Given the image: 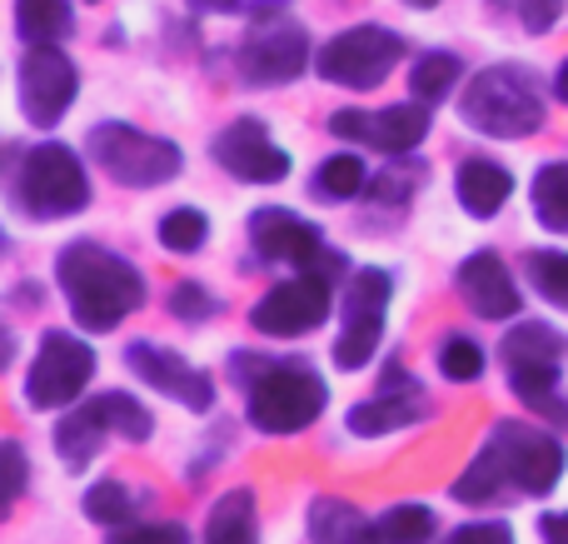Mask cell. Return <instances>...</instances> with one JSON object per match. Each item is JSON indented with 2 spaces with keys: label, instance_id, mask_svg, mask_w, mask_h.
Returning a JSON list of instances; mask_svg holds the SVG:
<instances>
[{
  "label": "cell",
  "instance_id": "obj_18",
  "mask_svg": "<svg viewBox=\"0 0 568 544\" xmlns=\"http://www.w3.org/2000/svg\"><path fill=\"white\" fill-rule=\"evenodd\" d=\"M514 190V175L499 165V160H464L459 175H454V195H459V205L469 210V215H494V210L509 200Z\"/></svg>",
  "mask_w": 568,
  "mask_h": 544
},
{
  "label": "cell",
  "instance_id": "obj_17",
  "mask_svg": "<svg viewBox=\"0 0 568 544\" xmlns=\"http://www.w3.org/2000/svg\"><path fill=\"white\" fill-rule=\"evenodd\" d=\"M459 295L479 320H509L519 310V285L494 250H479L459 265Z\"/></svg>",
  "mask_w": 568,
  "mask_h": 544
},
{
  "label": "cell",
  "instance_id": "obj_8",
  "mask_svg": "<svg viewBox=\"0 0 568 544\" xmlns=\"http://www.w3.org/2000/svg\"><path fill=\"white\" fill-rule=\"evenodd\" d=\"M90 375H95V350H90L85 340L65 335V330H50V335L40 340L36 360H30L26 400L36 410H60V405H70V400H80Z\"/></svg>",
  "mask_w": 568,
  "mask_h": 544
},
{
  "label": "cell",
  "instance_id": "obj_4",
  "mask_svg": "<svg viewBox=\"0 0 568 544\" xmlns=\"http://www.w3.org/2000/svg\"><path fill=\"white\" fill-rule=\"evenodd\" d=\"M10 195H16V205L26 210L30 220H65L90 205V180H85V165H80L75 150L45 140V145L26 150Z\"/></svg>",
  "mask_w": 568,
  "mask_h": 544
},
{
  "label": "cell",
  "instance_id": "obj_7",
  "mask_svg": "<svg viewBox=\"0 0 568 544\" xmlns=\"http://www.w3.org/2000/svg\"><path fill=\"white\" fill-rule=\"evenodd\" d=\"M404 56V40L394 30H379V26H354V30H339L329 46H320L314 66H320L324 80L334 85H349V90H374Z\"/></svg>",
  "mask_w": 568,
  "mask_h": 544
},
{
  "label": "cell",
  "instance_id": "obj_13",
  "mask_svg": "<svg viewBox=\"0 0 568 544\" xmlns=\"http://www.w3.org/2000/svg\"><path fill=\"white\" fill-rule=\"evenodd\" d=\"M329 305H334L329 280L300 275V280H284V285L270 290V295L250 310V320H255L260 335H304V330H314V325L329 320Z\"/></svg>",
  "mask_w": 568,
  "mask_h": 544
},
{
  "label": "cell",
  "instance_id": "obj_29",
  "mask_svg": "<svg viewBox=\"0 0 568 544\" xmlns=\"http://www.w3.org/2000/svg\"><path fill=\"white\" fill-rule=\"evenodd\" d=\"M100 405V415H105V425L115 430L120 440H150V430H155V420H150V410L140 405L135 395H120V390H110V395H100L95 400Z\"/></svg>",
  "mask_w": 568,
  "mask_h": 544
},
{
  "label": "cell",
  "instance_id": "obj_3",
  "mask_svg": "<svg viewBox=\"0 0 568 544\" xmlns=\"http://www.w3.org/2000/svg\"><path fill=\"white\" fill-rule=\"evenodd\" d=\"M459 115H464V125H474L479 135L524 140L544 125L539 80L519 66H494L469 80V90L459 95Z\"/></svg>",
  "mask_w": 568,
  "mask_h": 544
},
{
  "label": "cell",
  "instance_id": "obj_41",
  "mask_svg": "<svg viewBox=\"0 0 568 544\" xmlns=\"http://www.w3.org/2000/svg\"><path fill=\"white\" fill-rule=\"evenodd\" d=\"M554 85H559V100H568V60H564V70H559V80H554Z\"/></svg>",
  "mask_w": 568,
  "mask_h": 544
},
{
  "label": "cell",
  "instance_id": "obj_22",
  "mask_svg": "<svg viewBox=\"0 0 568 544\" xmlns=\"http://www.w3.org/2000/svg\"><path fill=\"white\" fill-rule=\"evenodd\" d=\"M16 30L30 46H55L70 36V6L65 0H16Z\"/></svg>",
  "mask_w": 568,
  "mask_h": 544
},
{
  "label": "cell",
  "instance_id": "obj_21",
  "mask_svg": "<svg viewBox=\"0 0 568 544\" xmlns=\"http://www.w3.org/2000/svg\"><path fill=\"white\" fill-rule=\"evenodd\" d=\"M105 430H110V425H105V415H100V405L90 400V405L70 410V415L55 425V450L65 455V465H85V460L100 450Z\"/></svg>",
  "mask_w": 568,
  "mask_h": 544
},
{
  "label": "cell",
  "instance_id": "obj_37",
  "mask_svg": "<svg viewBox=\"0 0 568 544\" xmlns=\"http://www.w3.org/2000/svg\"><path fill=\"white\" fill-rule=\"evenodd\" d=\"M170 310H175L180 320H210L215 315V300H210L200 285H180L175 295H170Z\"/></svg>",
  "mask_w": 568,
  "mask_h": 544
},
{
  "label": "cell",
  "instance_id": "obj_35",
  "mask_svg": "<svg viewBox=\"0 0 568 544\" xmlns=\"http://www.w3.org/2000/svg\"><path fill=\"white\" fill-rule=\"evenodd\" d=\"M110 544H190L185 525H135V530H115Z\"/></svg>",
  "mask_w": 568,
  "mask_h": 544
},
{
  "label": "cell",
  "instance_id": "obj_39",
  "mask_svg": "<svg viewBox=\"0 0 568 544\" xmlns=\"http://www.w3.org/2000/svg\"><path fill=\"white\" fill-rule=\"evenodd\" d=\"M539 535H544V544H568V510H564V515H544L539 520Z\"/></svg>",
  "mask_w": 568,
  "mask_h": 544
},
{
  "label": "cell",
  "instance_id": "obj_2",
  "mask_svg": "<svg viewBox=\"0 0 568 544\" xmlns=\"http://www.w3.org/2000/svg\"><path fill=\"white\" fill-rule=\"evenodd\" d=\"M55 280H60V290H65L70 315H75L80 330H90V335H105V330H115L120 320L145 305V280H140V270L130 265V260L110 255L105 245H90V240L60 250Z\"/></svg>",
  "mask_w": 568,
  "mask_h": 544
},
{
  "label": "cell",
  "instance_id": "obj_26",
  "mask_svg": "<svg viewBox=\"0 0 568 544\" xmlns=\"http://www.w3.org/2000/svg\"><path fill=\"white\" fill-rule=\"evenodd\" d=\"M379 544H429L434 540V515L424 505H394L374 520Z\"/></svg>",
  "mask_w": 568,
  "mask_h": 544
},
{
  "label": "cell",
  "instance_id": "obj_38",
  "mask_svg": "<svg viewBox=\"0 0 568 544\" xmlns=\"http://www.w3.org/2000/svg\"><path fill=\"white\" fill-rule=\"evenodd\" d=\"M6 470H10L6 500H20V495H26V455H20V445H16V440H6Z\"/></svg>",
  "mask_w": 568,
  "mask_h": 544
},
{
  "label": "cell",
  "instance_id": "obj_19",
  "mask_svg": "<svg viewBox=\"0 0 568 544\" xmlns=\"http://www.w3.org/2000/svg\"><path fill=\"white\" fill-rule=\"evenodd\" d=\"M310 540L314 544H379L374 525L344 500H314L310 505Z\"/></svg>",
  "mask_w": 568,
  "mask_h": 544
},
{
  "label": "cell",
  "instance_id": "obj_36",
  "mask_svg": "<svg viewBox=\"0 0 568 544\" xmlns=\"http://www.w3.org/2000/svg\"><path fill=\"white\" fill-rule=\"evenodd\" d=\"M444 544H514V530L504 520H479V525H459Z\"/></svg>",
  "mask_w": 568,
  "mask_h": 544
},
{
  "label": "cell",
  "instance_id": "obj_1",
  "mask_svg": "<svg viewBox=\"0 0 568 544\" xmlns=\"http://www.w3.org/2000/svg\"><path fill=\"white\" fill-rule=\"evenodd\" d=\"M559 475H564L559 440L509 420V425H499L489 435V445L479 450V460L454 480V500H459V505H484V500H504V490L549 495V490L559 485Z\"/></svg>",
  "mask_w": 568,
  "mask_h": 544
},
{
  "label": "cell",
  "instance_id": "obj_24",
  "mask_svg": "<svg viewBox=\"0 0 568 544\" xmlns=\"http://www.w3.org/2000/svg\"><path fill=\"white\" fill-rule=\"evenodd\" d=\"M534 210L549 230H568V160H549L534 175Z\"/></svg>",
  "mask_w": 568,
  "mask_h": 544
},
{
  "label": "cell",
  "instance_id": "obj_5",
  "mask_svg": "<svg viewBox=\"0 0 568 544\" xmlns=\"http://www.w3.org/2000/svg\"><path fill=\"white\" fill-rule=\"evenodd\" d=\"M324 400L329 390L310 365H270L250 385V425L260 435H300L304 425L320 420Z\"/></svg>",
  "mask_w": 568,
  "mask_h": 544
},
{
  "label": "cell",
  "instance_id": "obj_31",
  "mask_svg": "<svg viewBox=\"0 0 568 544\" xmlns=\"http://www.w3.org/2000/svg\"><path fill=\"white\" fill-rule=\"evenodd\" d=\"M205 235H210V220L200 215V210H190V205L170 210V215L160 220V245L175 250V255H190V250H200V245H205Z\"/></svg>",
  "mask_w": 568,
  "mask_h": 544
},
{
  "label": "cell",
  "instance_id": "obj_32",
  "mask_svg": "<svg viewBox=\"0 0 568 544\" xmlns=\"http://www.w3.org/2000/svg\"><path fill=\"white\" fill-rule=\"evenodd\" d=\"M529 280L544 300L568 305V255L564 250H534L529 255Z\"/></svg>",
  "mask_w": 568,
  "mask_h": 544
},
{
  "label": "cell",
  "instance_id": "obj_6",
  "mask_svg": "<svg viewBox=\"0 0 568 544\" xmlns=\"http://www.w3.org/2000/svg\"><path fill=\"white\" fill-rule=\"evenodd\" d=\"M90 155L100 160V170L120 180V185H135V190H150V185H165V180L180 175V145L160 135H145L135 125H105L90 130Z\"/></svg>",
  "mask_w": 568,
  "mask_h": 544
},
{
  "label": "cell",
  "instance_id": "obj_14",
  "mask_svg": "<svg viewBox=\"0 0 568 544\" xmlns=\"http://www.w3.org/2000/svg\"><path fill=\"white\" fill-rule=\"evenodd\" d=\"M125 360H130V370H135V375L145 380V385H155V390H160V395L180 400V405L200 410V415H205V410L215 405V385H210V375H205V370H195L190 360H180L175 350L130 345V350H125Z\"/></svg>",
  "mask_w": 568,
  "mask_h": 544
},
{
  "label": "cell",
  "instance_id": "obj_25",
  "mask_svg": "<svg viewBox=\"0 0 568 544\" xmlns=\"http://www.w3.org/2000/svg\"><path fill=\"white\" fill-rule=\"evenodd\" d=\"M409 420H419L414 415V405H404V400H394V395H379V400H369V405H354L349 410V430L359 440H374V435H389V430H404Z\"/></svg>",
  "mask_w": 568,
  "mask_h": 544
},
{
  "label": "cell",
  "instance_id": "obj_11",
  "mask_svg": "<svg viewBox=\"0 0 568 544\" xmlns=\"http://www.w3.org/2000/svg\"><path fill=\"white\" fill-rule=\"evenodd\" d=\"M329 130L339 140H359L384 155H409L424 135H429V105L409 100V105H384V110H334Z\"/></svg>",
  "mask_w": 568,
  "mask_h": 544
},
{
  "label": "cell",
  "instance_id": "obj_27",
  "mask_svg": "<svg viewBox=\"0 0 568 544\" xmlns=\"http://www.w3.org/2000/svg\"><path fill=\"white\" fill-rule=\"evenodd\" d=\"M454 80H459V56H449V50H434V56H424L419 66L409 70V90L424 105H439L454 90Z\"/></svg>",
  "mask_w": 568,
  "mask_h": 544
},
{
  "label": "cell",
  "instance_id": "obj_15",
  "mask_svg": "<svg viewBox=\"0 0 568 544\" xmlns=\"http://www.w3.org/2000/svg\"><path fill=\"white\" fill-rule=\"evenodd\" d=\"M215 160L235 180H250V185H275V180L290 175V155L265 135L260 120H240V125H230L225 135L215 140Z\"/></svg>",
  "mask_w": 568,
  "mask_h": 544
},
{
  "label": "cell",
  "instance_id": "obj_10",
  "mask_svg": "<svg viewBox=\"0 0 568 544\" xmlns=\"http://www.w3.org/2000/svg\"><path fill=\"white\" fill-rule=\"evenodd\" d=\"M75 60L60 56L55 46H30V56L20 60V110H26L30 125H60V115L75 100Z\"/></svg>",
  "mask_w": 568,
  "mask_h": 544
},
{
  "label": "cell",
  "instance_id": "obj_42",
  "mask_svg": "<svg viewBox=\"0 0 568 544\" xmlns=\"http://www.w3.org/2000/svg\"><path fill=\"white\" fill-rule=\"evenodd\" d=\"M409 6H439V0H409Z\"/></svg>",
  "mask_w": 568,
  "mask_h": 544
},
{
  "label": "cell",
  "instance_id": "obj_23",
  "mask_svg": "<svg viewBox=\"0 0 568 544\" xmlns=\"http://www.w3.org/2000/svg\"><path fill=\"white\" fill-rule=\"evenodd\" d=\"M564 350H568V340L554 335L549 325H519L504 340V360L509 365H559Z\"/></svg>",
  "mask_w": 568,
  "mask_h": 544
},
{
  "label": "cell",
  "instance_id": "obj_30",
  "mask_svg": "<svg viewBox=\"0 0 568 544\" xmlns=\"http://www.w3.org/2000/svg\"><path fill=\"white\" fill-rule=\"evenodd\" d=\"M130 510H135V495H130L120 480H100V485L85 490V515L95 520V525L120 530L130 520Z\"/></svg>",
  "mask_w": 568,
  "mask_h": 544
},
{
  "label": "cell",
  "instance_id": "obj_12",
  "mask_svg": "<svg viewBox=\"0 0 568 544\" xmlns=\"http://www.w3.org/2000/svg\"><path fill=\"white\" fill-rule=\"evenodd\" d=\"M310 60H314V50H310L304 26H294V20H270V26H260L255 36L240 46V75L255 80V85H284V80H294Z\"/></svg>",
  "mask_w": 568,
  "mask_h": 544
},
{
  "label": "cell",
  "instance_id": "obj_33",
  "mask_svg": "<svg viewBox=\"0 0 568 544\" xmlns=\"http://www.w3.org/2000/svg\"><path fill=\"white\" fill-rule=\"evenodd\" d=\"M439 365H444V375H449V380H459V385H469V380H479V375H484V350L474 345V340L454 335V340H444V350H439Z\"/></svg>",
  "mask_w": 568,
  "mask_h": 544
},
{
  "label": "cell",
  "instance_id": "obj_34",
  "mask_svg": "<svg viewBox=\"0 0 568 544\" xmlns=\"http://www.w3.org/2000/svg\"><path fill=\"white\" fill-rule=\"evenodd\" d=\"M499 6H509L514 16L524 20V30H534V36H544V30L559 20L564 0H499Z\"/></svg>",
  "mask_w": 568,
  "mask_h": 544
},
{
  "label": "cell",
  "instance_id": "obj_28",
  "mask_svg": "<svg viewBox=\"0 0 568 544\" xmlns=\"http://www.w3.org/2000/svg\"><path fill=\"white\" fill-rule=\"evenodd\" d=\"M364 185H369V170H364L359 155H329L314 170V195H324V200H349Z\"/></svg>",
  "mask_w": 568,
  "mask_h": 544
},
{
  "label": "cell",
  "instance_id": "obj_40",
  "mask_svg": "<svg viewBox=\"0 0 568 544\" xmlns=\"http://www.w3.org/2000/svg\"><path fill=\"white\" fill-rule=\"evenodd\" d=\"M190 10H235L240 0H185Z\"/></svg>",
  "mask_w": 568,
  "mask_h": 544
},
{
  "label": "cell",
  "instance_id": "obj_9",
  "mask_svg": "<svg viewBox=\"0 0 568 544\" xmlns=\"http://www.w3.org/2000/svg\"><path fill=\"white\" fill-rule=\"evenodd\" d=\"M389 290L394 280L384 270H359L349 280V300H344V335L334 340V365L339 370H359L374 360L384 335V310H389Z\"/></svg>",
  "mask_w": 568,
  "mask_h": 544
},
{
  "label": "cell",
  "instance_id": "obj_16",
  "mask_svg": "<svg viewBox=\"0 0 568 544\" xmlns=\"http://www.w3.org/2000/svg\"><path fill=\"white\" fill-rule=\"evenodd\" d=\"M250 240H255V250L265 260H284V265H304V270H314V260L324 255L320 230L310 220H300L294 210H275V205L255 210Z\"/></svg>",
  "mask_w": 568,
  "mask_h": 544
},
{
  "label": "cell",
  "instance_id": "obj_20",
  "mask_svg": "<svg viewBox=\"0 0 568 544\" xmlns=\"http://www.w3.org/2000/svg\"><path fill=\"white\" fill-rule=\"evenodd\" d=\"M205 544H260L255 525V495L250 490H230L205 520Z\"/></svg>",
  "mask_w": 568,
  "mask_h": 544
}]
</instances>
